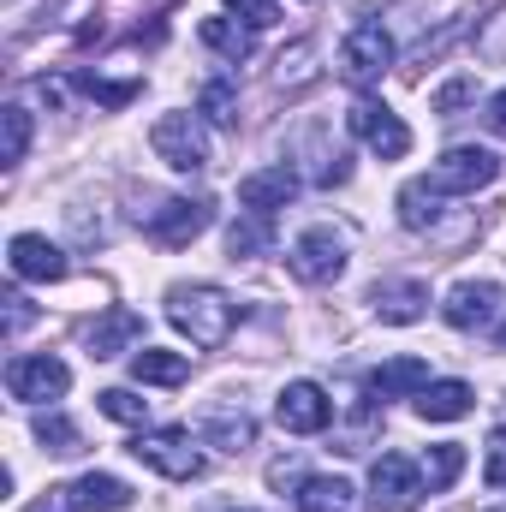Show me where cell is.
Here are the masks:
<instances>
[{"label": "cell", "instance_id": "6da1fadb", "mask_svg": "<svg viewBox=\"0 0 506 512\" xmlns=\"http://www.w3.org/2000/svg\"><path fill=\"white\" fill-rule=\"evenodd\" d=\"M167 322L191 340V346H221L239 322V304L221 286H173L167 292Z\"/></svg>", "mask_w": 506, "mask_h": 512}, {"label": "cell", "instance_id": "7a4b0ae2", "mask_svg": "<svg viewBox=\"0 0 506 512\" xmlns=\"http://www.w3.org/2000/svg\"><path fill=\"white\" fill-rule=\"evenodd\" d=\"M441 316H447V328H459V334H495L506 322V286H495V280H459V286L447 292Z\"/></svg>", "mask_w": 506, "mask_h": 512}, {"label": "cell", "instance_id": "3957f363", "mask_svg": "<svg viewBox=\"0 0 506 512\" xmlns=\"http://www.w3.org/2000/svg\"><path fill=\"white\" fill-rule=\"evenodd\" d=\"M131 459H143L149 471H161V477H173V483H197V477H203V453L191 447L185 429H137Z\"/></svg>", "mask_w": 506, "mask_h": 512}, {"label": "cell", "instance_id": "277c9868", "mask_svg": "<svg viewBox=\"0 0 506 512\" xmlns=\"http://www.w3.org/2000/svg\"><path fill=\"white\" fill-rule=\"evenodd\" d=\"M149 149L173 167V173H203L209 167V131L197 126V114H161L149 126Z\"/></svg>", "mask_w": 506, "mask_h": 512}, {"label": "cell", "instance_id": "5b68a950", "mask_svg": "<svg viewBox=\"0 0 506 512\" xmlns=\"http://www.w3.org/2000/svg\"><path fill=\"white\" fill-rule=\"evenodd\" d=\"M495 173H501V161L489 155V149H477V143H459V149H447L423 179L441 191V197H477L483 185H495Z\"/></svg>", "mask_w": 506, "mask_h": 512}, {"label": "cell", "instance_id": "8992f818", "mask_svg": "<svg viewBox=\"0 0 506 512\" xmlns=\"http://www.w3.org/2000/svg\"><path fill=\"white\" fill-rule=\"evenodd\" d=\"M346 126H352V137H358L370 155H381V161L411 155V126H405L387 102H376V96H358V102H352V114H346Z\"/></svg>", "mask_w": 506, "mask_h": 512}, {"label": "cell", "instance_id": "52a82bcc", "mask_svg": "<svg viewBox=\"0 0 506 512\" xmlns=\"http://www.w3.org/2000/svg\"><path fill=\"white\" fill-rule=\"evenodd\" d=\"M393 66V36L381 30L376 18H364V24H352V36L340 42V78L346 84H376L381 72Z\"/></svg>", "mask_w": 506, "mask_h": 512}, {"label": "cell", "instance_id": "ba28073f", "mask_svg": "<svg viewBox=\"0 0 506 512\" xmlns=\"http://www.w3.org/2000/svg\"><path fill=\"white\" fill-rule=\"evenodd\" d=\"M286 268H292L304 286H328V280L346 274V239H340L334 227H310V233H298V245L286 251Z\"/></svg>", "mask_w": 506, "mask_h": 512}, {"label": "cell", "instance_id": "9c48e42d", "mask_svg": "<svg viewBox=\"0 0 506 512\" xmlns=\"http://www.w3.org/2000/svg\"><path fill=\"white\" fill-rule=\"evenodd\" d=\"M209 221H215V209H209L203 197H167L161 209H149V215H143V233H149L155 245L179 251V245H191Z\"/></svg>", "mask_w": 506, "mask_h": 512}, {"label": "cell", "instance_id": "30bf717a", "mask_svg": "<svg viewBox=\"0 0 506 512\" xmlns=\"http://www.w3.org/2000/svg\"><path fill=\"white\" fill-rule=\"evenodd\" d=\"M423 495H429V483H423V471H417L405 453H381L376 465H370V501H376V507L411 512Z\"/></svg>", "mask_w": 506, "mask_h": 512}, {"label": "cell", "instance_id": "8fae6325", "mask_svg": "<svg viewBox=\"0 0 506 512\" xmlns=\"http://www.w3.org/2000/svg\"><path fill=\"white\" fill-rule=\"evenodd\" d=\"M274 417H280L286 435H322L334 423V399L316 382H286V393L274 399Z\"/></svg>", "mask_w": 506, "mask_h": 512}, {"label": "cell", "instance_id": "7c38bea8", "mask_svg": "<svg viewBox=\"0 0 506 512\" xmlns=\"http://www.w3.org/2000/svg\"><path fill=\"white\" fill-rule=\"evenodd\" d=\"M6 387H12V399L42 405V399H60V393L72 387V370H66L60 358H48V352H36V358H12V364H6Z\"/></svg>", "mask_w": 506, "mask_h": 512}, {"label": "cell", "instance_id": "4fadbf2b", "mask_svg": "<svg viewBox=\"0 0 506 512\" xmlns=\"http://www.w3.org/2000/svg\"><path fill=\"white\" fill-rule=\"evenodd\" d=\"M298 197V173L280 161V167H262V173H245L239 179V203L251 209V215H268L274 221V209H286Z\"/></svg>", "mask_w": 506, "mask_h": 512}, {"label": "cell", "instance_id": "5bb4252c", "mask_svg": "<svg viewBox=\"0 0 506 512\" xmlns=\"http://www.w3.org/2000/svg\"><path fill=\"white\" fill-rule=\"evenodd\" d=\"M6 268H12V280H66V256L42 233H18L6 245Z\"/></svg>", "mask_w": 506, "mask_h": 512}, {"label": "cell", "instance_id": "9a60e30c", "mask_svg": "<svg viewBox=\"0 0 506 512\" xmlns=\"http://www.w3.org/2000/svg\"><path fill=\"white\" fill-rule=\"evenodd\" d=\"M364 387H370V399H381V405H387V399H417V393L429 387V364H423V358H387L381 370H370Z\"/></svg>", "mask_w": 506, "mask_h": 512}, {"label": "cell", "instance_id": "2e32d148", "mask_svg": "<svg viewBox=\"0 0 506 512\" xmlns=\"http://www.w3.org/2000/svg\"><path fill=\"white\" fill-rule=\"evenodd\" d=\"M137 334H143V316L114 304V310H102V316L90 322V334H84V340H90V358H120V352H131V340H137Z\"/></svg>", "mask_w": 506, "mask_h": 512}, {"label": "cell", "instance_id": "e0dca14e", "mask_svg": "<svg viewBox=\"0 0 506 512\" xmlns=\"http://www.w3.org/2000/svg\"><path fill=\"white\" fill-rule=\"evenodd\" d=\"M471 405H477L471 382H429L417 393V417L423 423H459V417H471Z\"/></svg>", "mask_w": 506, "mask_h": 512}, {"label": "cell", "instance_id": "ac0fdd59", "mask_svg": "<svg viewBox=\"0 0 506 512\" xmlns=\"http://www.w3.org/2000/svg\"><path fill=\"white\" fill-rule=\"evenodd\" d=\"M423 310H429V286H423V280H381L376 286V316L381 322H399V328H405V322H417Z\"/></svg>", "mask_w": 506, "mask_h": 512}, {"label": "cell", "instance_id": "d6986e66", "mask_svg": "<svg viewBox=\"0 0 506 512\" xmlns=\"http://www.w3.org/2000/svg\"><path fill=\"white\" fill-rule=\"evenodd\" d=\"M298 512H364V495L346 477H310L298 489Z\"/></svg>", "mask_w": 506, "mask_h": 512}, {"label": "cell", "instance_id": "ffe728a7", "mask_svg": "<svg viewBox=\"0 0 506 512\" xmlns=\"http://www.w3.org/2000/svg\"><path fill=\"white\" fill-rule=\"evenodd\" d=\"M72 507L78 512H120V507H131V489L120 477H108V471H90V477L72 483Z\"/></svg>", "mask_w": 506, "mask_h": 512}, {"label": "cell", "instance_id": "44dd1931", "mask_svg": "<svg viewBox=\"0 0 506 512\" xmlns=\"http://www.w3.org/2000/svg\"><path fill=\"white\" fill-rule=\"evenodd\" d=\"M131 376L149 387H179L191 376V358L185 352H161V346H143V352H131Z\"/></svg>", "mask_w": 506, "mask_h": 512}, {"label": "cell", "instance_id": "7402d4cb", "mask_svg": "<svg viewBox=\"0 0 506 512\" xmlns=\"http://www.w3.org/2000/svg\"><path fill=\"white\" fill-rule=\"evenodd\" d=\"M203 441H215V447H227V453H245L256 441V423L245 411H233V405H215V411L203 417Z\"/></svg>", "mask_w": 506, "mask_h": 512}, {"label": "cell", "instance_id": "603a6c76", "mask_svg": "<svg viewBox=\"0 0 506 512\" xmlns=\"http://www.w3.org/2000/svg\"><path fill=\"white\" fill-rule=\"evenodd\" d=\"M441 203H447V197H441L429 179H411V185L399 191V221H405L411 233H429V227L441 221Z\"/></svg>", "mask_w": 506, "mask_h": 512}, {"label": "cell", "instance_id": "cb8c5ba5", "mask_svg": "<svg viewBox=\"0 0 506 512\" xmlns=\"http://www.w3.org/2000/svg\"><path fill=\"white\" fill-rule=\"evenodd\" d=\"M203 42L239 66V60L256 48V30H251V24H239V18H203Z\"/></svg>", "mask_w": 506, "mask_h": 512}, {"label": "cell", "instance_id": "d4e9b609", "mask_svg": "<svg viewBox=\"0 0 506 512\" xmlns=\"http://www.w3.org/2000/svg\"><path fill=\"white\" fill-rule=\"evenodd\" d=\"M423 483H429V495H441V489H453L459 483V471H465V447L459 441H441V447H429L423 453Z\"/></svg>", "mask_w": 506, "mask_h": 512}, {"label": "cell", "instance_id": "484cf974", "mask_svg": "<svg viewBox=\"0 0 506 512\" xmlns=\"http://www.w3.org/2000/svg\"><path fill=\"white\" fill-rule=\"evenodd\" d=\"M197 108H203L215 126H233V120H239V90H233V78H227V72H221V78H209V84H203V96H197Z\"/></svg>", "mask_w": 506, "mask_h": 512}, {"label": "cell", "instance_id": "4316f807", "mask_svg": "<svg viewBox=\"0 0 506 512\" xmlns=\"http://www.w3.org/2000/svg\"><path fill=\"white\" fill-rule=\"evenodd\" d=\"M36 441H42L48 453H60V459L84 447V435H78V423H72V417H60V411H42V417H36Z\"/></svg>", "mask_w": 506, "mask_h": 512}, {"label": "cell", "instance_id": "83f0119b", "mask_svg": "<svg viewBox=\"0 0 506 512\" xmlns=\"http://www.w3.org/2000/svg\"><path fill=\"white\" fill-rule=\"evenodd\" d=\"M0 126H6L0 161H6V167H18V161H24V149H30V114H24V108H6V114H0Z\"/></svg>", "mask_w": 506, "mask_h": 512}, {"label": "cell", "instance_id": "f1b7e54d", "mask_svg": "<svg viewBox=\"0 0 506 512\" xmlns=\"http://www.w3.org/2000/svg\"><path fill=\"white\" fill-rule=\"evenodd\" d=\"M268 239H274V233H268V215H251V221H239V227L227 233V251H233V262H239V256L268 251Z\"/></svg>", "mask_w": 506, "mask_h": 512}, {"label": "cell", "instance_id": "f546056e", "mask_svg": "<svg viewBox=\"0 0 506 512\" xmlns=\"http://www.w3.org/2000/svg\"><path fill=\"white\" fill-rule=\"evenodd\" d=\"M96 405H102V417H114V423H143V417H149V399H137L126 387H108Z\"/></svg>", "mask_w": 506, "mask_h": 512}, {"label": "cell", "instance_id": "4dcf8cb0", "mask_svg": "<svg viewBox=\"0 0 506 512\" xmlns=\"http://www.w3.org/2000/svg\"><path fill=\"white\" fill-rule=\"evenodd\" d=\"M78 84H84V90H90V96H96V102H102V108H126L131 96H137V90H143V84H137V78H126V84H108V78H96V72H84V78H78Z\"/></svg>", "mask_w": 506, "mask_h": 512}, {"label": "cell", "instance_id": "1f68e13d", "mask_svg": "<svg viewBox=\"0 0 506 512\" xmlns=\"http://www.w3.org/2000/svg\"><path fill=\"white\" fill-rule=\"evenodd\" d=\"M465 102H477V78H453V84H441L429 108H435V114H459Z\"/></svg>", "mask_w": 506, "mask_h": 512}, {"label": "cell", "instance_id": "d6a6232c", "mask_svg": "<svg viewBox=\"0 0 506 512\" xmlns=\"http://www.w3.org/2000/svg\"><path fill=\"white\" fill-rule=\"evenodd\" d=\"M227 6H233V12H239L251 30H268V24L280 18V6H274V0H227Z\"/></svg>", "mask_w": 506, "mask_h": 512}, {"label": "cell", "instance_id": "836d02e7", "mask_svg": "<svg viewBox=\"0 0 506 512\" xmlns=\"http://www.w3.org/2000/svg\"><path fill=\"white\" fill-rule=\"evenodd\" d=\"M483 477H489V489H495V495H506V429L489 441V465H483Z\"/></svg>", "mask_w": 506, "mask_h": 512}, {"label": "cell", "instance_id": "e575fe53", "mask_svg": "<svg viewBox=\"0 0 506 512\" xmlns=\"http://www.w3.org/2000/svg\"><path fill=\"white\" fill-rule=\"evenodd\" d=\"M30 322V298L24 292H6V334H18Z\"/></svg>", "mask_w": 506, "mask_h": 512}, {"label": "cell", "instance_id": "d590c367", "mask_svg": "<svg viewBox=\"0 0 506 512\" xmlns=\"http://www.w3.org/2000/svg\"><path fill=\"white\" fill-rule=\"evenodd\" d=\"M268 483H274V489H286V483H298V489H304L310 477H304L298 465H286V459H280V465H268Z\"/></svg>", "mask_w": 506, "mask_h": 512}, {"label": "cell", "instance_id": "8d00e7d4", "mask_svg": "<svg viewBox=\"0 0 506 512\" xmlns=\"http://www.w3.org/2000/svg\"><path fill=\"white\" fill-rule=\"evenodd\" d=\"M483 120H489L495 137H506V90H501V96H489V114H483Z\"/></svg>", "mask_w": 506, "mask_h": 512}, {"label": "cell", "instance_id": "74e56055", "mask_svg": "<svg viewBox=\"0 0 506 512\" xmlns=\"http://www.w3.org/2000/svg\"><path fill=\"white\" fill-rule=\"evenodd\" d=\"M30 512H78V507H72V489H54L48 501H36Z\"/></svg>", "mask_w": 506, "mask_h": 512}, {"label": "cell", "instance_id": "f35d334b", "mask_svg": "<svg viewBox=\"0 0 506 512\" xmlns=\"http://www.w3.org/2000/svg\"><path fill=\"white\" fill-rule=\"evenodd\" d=\"M495 346H501V352H506V322H501V328H495Z\"/></svg>", "mask_w": 506, "mask_h": 512}]
</instances>
